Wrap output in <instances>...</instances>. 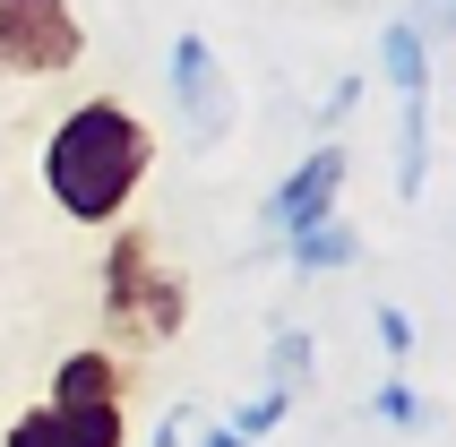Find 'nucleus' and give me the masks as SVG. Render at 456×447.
<instances>
[{"label": "nucleus", "mask_w": 456, "mask_h": 447, "mask_svg": "<svg viewBox=\"0 0 456 447\" xmlns=\"http://www.w3.org/2000/svg\"><path fill=\"white\" fill-rule=\"evenodd\" d=\"M173 95H181V112L216 138L224 129V69H216V52L199 44V35H181L173 44Z\"/></svg>", "instance_id": "obj_6"}, {"label": "nucleus", "mask_w": 456, "mask_h": 447, "mask_svg": "<svg viewBox=\"0 0 456 447\" xmlns=\"http://www.w3.org/2000/svg\"><path fill=\"white\" fill-rule=\"evenodd\" d=\"M9 447H121V362L69 353L52 378V404L9 422Z\"/></svg>", "instance_id": "obj_2"}, {"label": "nucleus", "mask_w": 456, "mask_h": 447, "mask_svg": "<svg viewBox=\"0 0 456 447\" xmlns=\"http://www.w3.org/2000/svg\"><path fill=\"white\" fill-rule=\"evenodd\" d=\"M181 439H190V404H173V413L155 422V439H147V447H181Z\"/></svg>", "instance_id": "obj_13"}, {"label": "nucleus", "mask_w": 456, "mask_h": 447, "mask_svg": "<svg viewBox=\"0 0 456 447\" xmlns=\"http://www.w3.org/2000/svg\"><path fill=\"white\" fill-rule=\"evenodd\" d=\"M370 413H379V422H422V396L396 378V387H379V396H370Z\"/></svg>", "instance_id": "obj_11"}, {"label": "nucleus", "mask_w": 456, "mask_h": 447, "mask_svg": "<svg viewBox=\"0 0 456 447\" xmlns=\"http://www.w3.org/2000/svg\"><path fill=\"white\" fill-rule=\"evenodd\" d=\"M199 447H241V439H232V422H216V430H207Z\"/></svg>", "instance_id": "obj_14"}, {"label": "nucleus", "mask_w": 456, "mask_h": 447, "mask_svg": "<svg viewBox=\"0 0 456 447\" xmlns=\"http://www.w3.org/2000/svg\"><path fill=\"white\" fill-rule=\"evenodd\" d=\"M387 77H396L405 112H422V26H387Z\"/></svg>", "instance_id": "obj_8"}, {"label": "nucleus", "mask_w": 456, "mask_h": 447, "mask_svg": "<svg viewBox=\"0 0 456 447\" xmlns=\"http://www.w3.org/2000/svg\"><path fill=\"white\" fill-rule=\"evenodd\" d=\"M336 199H345V147H310L302 164H293V181H284L276 199H267V232H302V224L336 215Z\"/></svg>", "instance_id": "obj_5"}, {"label": "nucleus", "mask_w": 456, "mask_h": 447, "mask_svg": "<svg viewBox=\"0 0 456 447\" xmlns=\"http://www.w3.org/2000/svg\"><path fill=\"white\" fill-rule=\"evenodd\" d=\"M379 345L396 353V362L413 353V319H405V310H379Z\"/></svg>", "instance_id": "obj_12"}, {"label": "nucleus", "mask_w": 456, "mask_h": 447, "mask_svg": "<svg viewBox=\"0 0 456 447\" xmlns=\"http://www.w3.org/2000/svg\"><path fill=\"white\" fill-rule=\"evenodd\" d=\"M86 52L69 0H0V77H61Z\"/></svg>", "instance_id": "obj_4"}, {"label": "nucleus", "mask_w": 456, "mask_h": 447, "mask_svg": "<svg viewBox=\"0 0 456 447\" xmlns=\"http://www.w3.org/2000/svg\"><path fill=\"white\" fill-rule=\"evenodd\" d=\"M147 164H155V138L121 103H77L44 147V181L61 199V215H77V224H112L129 207V190L147 181Z\"/></svg>", "instance_id": "obj_1"}, {"label": "nucleus", "mask_w": 456, "mask_h": 447, "mask_svg": "<svg viewBox=\"0 0 456 447\" xmlns=\"http://www.w3.org/2000/svg\"><path fill=\"white\" fill-rule=\"evenodd\" d=\"M103 319L121 327L129 345H164L190 319V284L155 258V232H138V224L103 249Z\"/></svg>", "instance_id": "obj_3"}, {"label": "nucleus", "mask_w": 456, "mask_h": 447, "mask_svg": "<svg viewBox=\"0 0 456 447\" xmlns=\"http://www.w3.org/2000/svg\"><path fill=\"white\" fill-rule=\"evenodd\" d=\"M276 387H310V336H302V327L276 336Z\"/></svg>", "instance_id": "obj_10"}, {"label": "nucleus", "mask_w": 456, "mask_h": 447, "mask_svg": "<svg viewBox=\"0 0 456 447\" xmlns=\"http://www.w3.org/2000/svg\"><path fill=\"white\" fill-rule=\"evenodd\" d=\"M284 404H293V387H267V396H250L241 413H232V439H241V447H258L267 430L284 422Z\"/></svg>", "instance_id": "obj_9"}, {"label": "nucleus", "mask_w": 456, "mask_h": 447, "mask_svg": "<svg viewBox=\"0 0 456 447\" xmlns=\"http://www.w3.org/2000/svg\"><path fill=\"white\" fill-rule=\"evenodd\" d=\"M284 258H293L302 275H336V267H354V258H362V241H354V224L319 215V224H302V232H284Z\"/></svg>", "instance_id": "obj_7"}]
</instances>
